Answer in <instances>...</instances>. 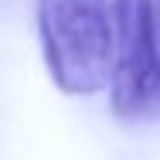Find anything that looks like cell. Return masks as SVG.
<instances>
[{"mask_svg":"<svg viewBox=\"0 0 160 160\" xmlns=\"http://www.w3.org/2000/svg\"><path fill=\"white\" fill-rule=\"evenodd\" d=\"M38 38L51 82L65 96L109 85L116 0H38Z\"/></svg>","mask_w":160,"mask_h":160,"instance_id":"obj_1","label":"cell"},{"mask_svg":"<svg viewBox=\"0 0 160 160\" xmlns=\"http://www.w3.org/2000/svg\"><path fill=\"white\" fill-rule=\"evenodd\" d=\"M109 102L126 123L160 119V21L157 0H116Z\"/></svg>","mask_w":160,"mask_h":160,"instance_id":"obj_2","label":"cell"},{"mask_svg":"<svg viewBox=\"0 0 160 160\" xmlns=\"http://www.w3.org/2000/svg\"><path fill=\"white\" fill-rule=\"evenodd\" d=\"M157 21H160V3H157Z\"/></svg>","mask_w":160,"mask_h":160,"instance_id":"obj_3","label":"cell"}]
</instances>
